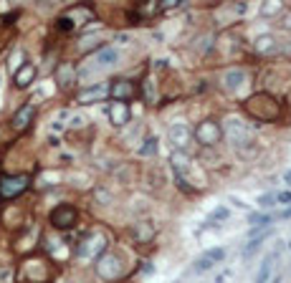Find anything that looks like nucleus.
<instances>
[{
	"label": "nucleus",
	"mask_w": 291,
	"mask_h": 283,
	"mask_svg": "<svg viewBox=\"0 0 291 283\" xmlns=\"http://www.w3.org/2000/svg\"><path fill=\"white\" fill-rule=\"evenodd\" d=\"M213 266H216V263H213L208 256H203V258H198V261H195V273H208Z\"/></svg>",
	"instance_id": "20"
},
{
	"label": "nucleus",
	"mask_w": 291,
	"mask_h": 283,
	"mask_svg": "<svg viewBox=\"0 0 291 283\" xmlns=\"http://www.w3.org/2000/svg\"><path fill=\"white\" fill-rule=\"evenodd\" d=\"M246 111L258 122H274L279 117V101L269 94H256L246 101Z\"/></svg>",
	"instance_id": "1"
},
{
	"label": "nucleus",
	"mask_w": 291,
	"mask_h": 283,
	"mask_svg": "<svg viewBox=\"0 0 291 283\" xmlns=\"http://www.w3.org/2000/svg\"><path fill=\"white\" fill-rule=\"evenodd\" d=\"M205 256H208L213 263H218V261H223V258H225V250H223V248H210Z\"/></svg>",
	"instance_id": "26"
},
{
	"label": "nucleus",
	"mask_w": 291,
	"mask_h": 283,
	"mask_svg": "<svg viewBox=\"0 0 291 283\" xmlns=\"http://www.w3.org/2000/svg\"><path fill=\"white\" fill-rule=\"evenodd\" d=\"M71 78H73V69H71V66H61V69H59V83H61V86H69V83H71Z\"/></svg>",
	"instance_id": "21"
},
{
	"label": "nucleus",
	"mask_w": 291,
	"mask_h": 283,
	"mask_svg": "<svg viewBox=\"0 0 291 283\" xmlns=\"http://www.w3.org/2000/svg\"><path fill=\"white\" fill-rule=\"evenodd\" d=\"M274 197H276V205H289V203H291V192H289V190L274 192Z\"/></svg>",
	"instance_id": "25"
},
{
	"label": "nucleus",
	"mask_w": 291,
	"mask_h": 283,
	"mask_svg": "<svg viewBox=\"0 0 291 283\" xmlns=\"http://www.w3.org/2000/svg\"><path fill=\"white\" fill-rule=\"evenodd\" d=\"M281 13V3H263L261 5V15H276Z\"/></svg>",
	"instance_id": "23"
},
{
	"label": "nucleus",
	"mask_w": 291,
	"mask_h": 283,
	"mask_svg": "<svg viewBox=\"0 0 291 283\" xmlns=\"http://www.w3.org/2000/svg\"><path fill=\"white\" fill-rule=\"evenodd\" d=\"M274 203H276L274 192H266V195H261V197H258V205H263V208H269V205H274Z\"/></svg>",
	"instance_id": "27"
},
{
	"label": "nucleus",
	"mask_w": 291,
	"mask_h": 283,
	"mask_svg": "<svg viewBox=\"0 0 291 283\" xmlns=\"http://www.w3.org/2000/svg\"><path fill=\"white\" fill-rule=\"evenodd\" d=\"M223 81H225V89H228V91H238V89L246 83V71L243 69H230L228 73H225Z\"/></svg>",
	"instance_id": "14"
},
{
	"label": "nucleus",
	"mask_w": 291,
	"mask_h": 283,
	"mask_svg": "<svg viewBox=\"0 0 291 283\" xmlns=\"http://www.w3.org/2000/svg\"><path fill=\"white\" fill-rule=\"evenodd\" d=\"M167 139H170L175 152H185L190 139H193V129H190L185 122H175V124H170V129H167Z\"/></svg>",
	"instance_id": "4"
},
{
	"label": "nucleus",
	"mask_w": 291,
	"mask_h": 283,
	"mask_svg": "<svg viewBox=\"0 0 291 283\" xmlns=\"http://www.w3.org/2000/svg\"><path fill=\"white\" fill-rule=\"evenodd\" d=\"M33 78H36V66H33V64H25L23 69L15 71V86H20V89L31 86Z\"/></svg>",
	"instance_id": "17"
},
{
	"label": "nucleus",
	"mask_w": 291,
	"mask_h": 283,
	"mask_svg": "<svg viewBox=\"0 0 291 283\" xmlns=\"http://www.w3.org/2000/svg\"><path fill=\"white\" fill-rule=\"evenodd\" d=\"M73 25H76V23H73L71 18H66V15H64V18H59V28H61V31H71Z\"/></svg>",
	"instance_id": "28"
},
{
	"label": "nucleus",
	"mask_w": 291,
	"mask_h": 283,
	"mask_svg": "<svg viewBox=\"0 0 291 283\" xmlns=\"http://www.w3.org/2000/svg\"><path fill=\"white\" fill-rule=\"evenodd\" d=\"M86 124V117H81V114H76L71 119V127H84Z\"/></svg>",
	"instance_id": "30"
},
{
	"label": "nucleus",
	"mask_w": 291,
	"mask_h": 283,
	"mask_svg": "<svg viewBox=\"0 0 291 283\" xmlns=\"http://www.w3.org/2000/svg\"><path fill=\"white\" fill-rule=\"evenodd\" d=\"M129 117H132V111H129L127 101H112L109 104V119L114 127H124L129 122Z\"/></svg>",
	"instance_id": "10"
},
{
	"label": "nucleus",
	"mask_w": 291,
	"mask_h": 283,
	"mask_svg": "<svg viewBox=\"0 0 291 283\" xmlns=\"http://www.w3.org/2000/svg\"><path fill=\"white\" fill-rule=\"evenodd\" d=\"M135 235H137V240H147L152 235V228L147 222H140V225H135Z\"/></svg>",
	"instance_id": "22"
},
{
	"label": "nucleus",
	"mask_w": 291,
	"mask_h": 283,
	"mask_svg": "<svg viewBox=\"0 0 291 283\" xmlns=\"http://www.w3.org/2000/svg\"><path fill=\"white\" fill-rule=\"evenodd\" d=\"M266 238H269V230H261L256 238H251V240H248V245H246V250H243V256H246V258H251V256L261 248V243H263Z\"/></svg>",
	"instance_id": "19"
},
{
	"label": "nucleus",
	"mask_w": 291,
	"mask_h": 283,
	"mask_svg": "<svg viewBox=\"0 0 291 283\" xmlns=\"http://www.w3.org/2000/svg\"><path fill=\"white\" fill-rule=\"evenodd\" d=\"M96 273H99V278H104V281H117V278H122V273H124V261H122V256H117V253H104V256L96 261Z\"/></svg>",
	"instance_id": "2"
},
{
	"label": "nucleus",
	"mask_w": 291,
	"mask_h": 283,
	"mask_svg": "<svg viewBox=\"0 0 291 283\" xmlns=\"http://www.w3.org/2000/svg\"><path fill=\"white\" fill-rule=\"evenodd\" d=\"M104 96H109V89H107V86H91V89L81 91V94L76 96V101H78V104H89V101H101Z\"/></svg>",
	"instance_id": "13"
},
{
	"label": "nucleus",
	"mask_w": 291,
	"mask_h": 283,
	"mask_svg": "<svg viewBox=\"0 0 291 283\" xmlns=\"http://www.w3.org/2000/svg\"><path fill=\"white\" fill-rule=\"evenodd\" d=\"M248 222L253 225L251 228V238L256 235V233H261V230H266L271 222H274V215H263V212H253L251 217H248Z\"/></svg>",
	"instance_id": "16"
},
{
	"label": "nucleus",
	"mask_w": 291,
	"mask_h": 283,
	"mask_svg": "<svg viewBox=\"0 0 291 283\" xmlns=\"http://www.w3.org/2000/svg\"><path fill=\"white\" fill-rule=\"evenodd\" d=\"M271 266H274V253L263 258V263L258 266V273H256V283H269L271 281Z\"/></svg>",
	"instance_id": "18"
},
{
	"label": "nucleus",
	"mask_w": 291,
	"mask_h": 283,
	"mask_svg": "<svg viewBox=\"0 0 291 283\" xmlns=\"http://www.w3.org/2000/svg\"><path fill=\"white\" fill-rule=\"evenodd\" d=\"M33 114H36V106H33V104L20 106V109L15 111V117H13V127H15V129H25V127L33 122Z\"/></svg>",
	"instance_id": "12"
},
{
	"label": "nucleus",
	"mask_w": 291,
	"mask_h": 283,
	"mask_svg": "<svg viewBox=\"0 0 291 283\" xmlns=\"http://www.w3.org/2000/svg\"><path fill=\"white\" fill-rule=\"evenodd\" d=\"M279 217H291V208L289 210H284V212H279Z\"/></svg>",
	"instance_id": "31"
},
{
	"label": "nucleus",
	"mask_w": 291,
	"mask_h": 283,
	"mask_svg": "<svg viewBox=\"0 0 291 283\" xmlns=\"http://www.w3.org/2000/svg\"><path fill=\"white\" fill-rule=\"evenodd\" d=\"M269 283H281V276H271V281Z\"/></svg>",
	"instance_id": "32"
},
{
	"label": "nucleus",
	"mask_w": 291,
	"mask_h": 283,
	"mask_svg": "<svg viewBox=\"0 0 291 283\" xmlns=\"http://www.w3.org/2000/svg\"><path fill=\"white\" fill-rule=\"evenodd\" d=\"M193 137L200 142V144L210 147V144H216V142H218L220 137H223V129H220L218 122H213V119H205V122H200V124L195 127Z\"/></svg>",
	"instance_id": "5"
},
{
	"label": "nucleus",
	"mask_w": 291,
	"mask_h": 283,
	"mask_svg": "<svg viewBox=\"0 0 291 283\" xmlns=\"http://www.w3.org/2000/svg\"><path fill=\"white\" fill-rule=\"evenodd\" d=\"M117 61H119V51H117L114 46H104V48H99V51L91 56V66H96V69L114 66Z\"/></svg>",
	"instance_id": "9"
},
{
	"label": "nucleus",
	"mask_w": 291,
	"mask_h": 283,
	"mask_svg": "<svg viewBox=\"0 0 291 283\" xmlns=\"http://www.w3.org/2000/svg\"><path fill=\"white\" fill-rule=\"evenodd\" d=\"M132 94H135V86H132V81H127V78H117V81L109 86V96H112L114 101H127Z\"/></svg>",
	"instance_id": "11"
},
{
	"label": "nucleus",
	"mask_w": 291,
	"mask_h": 283,
	"mask_svg": "<svg viewBox=\"0 0 291 283\" xmlns=\"http://www.w3.org/2000/svg\"><path fill=\"white\" fill-rule=\"evenodd\" d=\"M274 48H276V38H274L271 33L256 36V41H253V51H256V53H271Z\"/></svg>",
	"instance_id": "15"
},
{
	"label": "nucleus",
	"mask_w": 291,
	"mask_h": 283,
	"mask_svg": "<svg viewBox=\"0 0 291 283\" xmlns=\"http://www.w3.org/2000/svg\"><path fill=\"white\" fill-rule=\"evenodd\" d=\"M225 134H228V139L233 142L235 147H243V144H251V132L246 129V124L241 122V119H228L225 122Z\"/></svg>",
	"instance_id": "7"
},
{
	"label": "nucleus",
	"mask_w": 291,
	"mask_h": 283,
	"mask_svg": "<svg viewBox=\"0 0 291 283\" xmlns=\"http://www.w3.org/2000/svg\"><path fill=\"white\" fill-rule=\"evenodd\" d=\"M51 225L59 230H69L76 225V210L71 205H59L56 210L51 212Z\"/></svg>",
	"instance_id": "8"
},
{
	"label": "nucleus",
	"mask_w": 291,
	"mask_h": 283,
	"mask_svg": "<svg viewBox=\"0 0 291 283\" xmlns=\"http://www.w3.org/2000/svg\"><path fill=\"white\" fill-rule=\"evenodd\" d=\"M286 182H289V185H291V172H286Z\"/></svg>",
	"instance_id": "33"
},
{
	"label": "nucleus",
	"mask_w": 291,
	"mask_h": 283,
	"mask_svg": "<svg viewBox=\"0 0 291 283\" xmlns=\"http://www.w3.org/2000/svg\"><path fill=\"white\" fill-rule=\"evenodd\" d=\"M225 217H228V208H218V210L210 215V220H216V222H218V220H225Z\"/></svg>",
	"instance_id": "29"
},
{
	"label": "nucleus",
	"mask_w": 291,
	"mask_h": 283,
	"mask_svg": "<svg viewBox=\"0 0 291 283\" xmlns=\"http://www.w3.org/2000/svg\"><path fill=\"white\" fill-rule=\"evenodd\" d=\"M104 245H107V238H104L101 233H91V235H86V238L78 243L76 256H78V258H94V256H99V253L104 250Z\"/></svg>",
	"instance_id": "6"
},
{
	"label": "nucleus",
	"mask_w": 291,
	"mask_h": 283,
	"mask_svg": "<svg viewBox=\"0 0 291 283\" xmlns=\"http://www.w3.org/2000/svg\"><path fill=\"white\" fill-rule=\"evenodd\" d=\"M140 154H157V137H149L145 142V147H140Z\"/></svg>",
	"instance_id": "24"
},
{
	"label": "nucleus",
	"mask_w": 291,
	"mask_h": 283,
	"mask_svg": "<svg viewBox=\"0 0 291 283\" xmlns=\"http://www.w3.org/2000/svg\"><path fill=\"white\" fill-rule=\"evenodd\" d=\"M28 185H31V177H28V175L3 177V180H0V197H3V200H13V197H18L20 192H25Z\"/></svg>",
	"instance_id": "3"
}]
</instances>
